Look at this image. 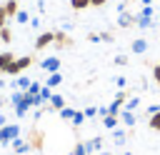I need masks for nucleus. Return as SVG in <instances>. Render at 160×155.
Returning <instances> with one entry per match:
<instances>
[{
  "instance_id": "f257e3e1",
  "label": "nucleus",
  "mask_w": 160,
  "mask_h": 155,
  "mask_svg": "<svg viewBox=\"0 0 160 155\" xmlns=\"http://www.w3.org/2000/svg\"><path fill=\"white\" fill-rule=\"evenodd\" d=\"M10 100H12V105H15V115H18V118H25V115H28V110L32 108V102H30V95H28L25 90H18V92H12V95H10Z\"/></svg>"
},
{
  "instance_id": "f03ea898",
  "label": "nucleus",
  "mask_w": 160,
  "mask_h": 155,
  "mask_svg": "<svg viewBox=\"0 0 160 155\" xmlns=\"http://www.w3.org/2000/svg\"><path fill=\"white\" fill-rule=\"evenodd\" d=\"M32 65V55H22V58H15L8 68H2V75H10V78H18L25 68Z\"/></svg>"
},
{
  "instance_id": "7ed1b4c3",
  "label": "nucleus",
  "mask_w": 160,
  "mask_h": 155,
  "mask_svg": "<svg viewBox=\"0 0 160 155\" xmlns=\"http://www.w3.org/2000/svg\"><path fill=\"white\" fill-rule=\"evenodd\" d=\"M15 138H20V125H2L0 128V145H10Z\"/></svg>"
},
{
  "instance_id": "20e7f679",
  "label": "nucleus",
  "mask_w": 160,
  "mask_h": 155,
  "mask_svg": "<svg viewBox=\"0 0 160 155\" xmlns=\"http://www.w3.org/2000/svg\"><path fill=\"white\" fill-rule=\"evenodd\" d=\"M52 42H55V30H45V32L38 35V40H35V50H45V48L52 45Z\"/></svg>"
},
{
  "instance_id": "39448f33",
  "label": "nucleus",
  "mask_w": 160,
  "mask_h": 155,
  "mask_svg": "<svg viewBox=\"0 0 160 155\" xmlns=\"http://www.w3.org/2000/svg\"><path fill=\"white\" fill-rule=\"evenodd\" d=\"M28 142H30V148H32V150H42L45 135H42L38 128H32V130H30V135H28Z\"/></svg>"
},
{
  "instance_id": "423d86ee",
  "label": "nucleus",
  "mask_w": 160,
  "mask_h": 155,
  "mask_svg": "<svg viewBox=\"0 0 160 155\" xmlns=\"http://www.w3.org/2000/svg\"><path fill=\"white\" fill-rule=\"evenodd\" d=\"M55 48H72L75 42H72V38L65 32V30H55V42H52Z\"/></svg>"
},
{
  "instance_id": "0eeeda50",
  "label": "nucleus",
  "mask_w": 160,
  "mask_h": 155,
  "mask_svg": "<svg viewBox=\"0 0 160 155\" xmlns=\"http://www.w3.org/2000/svg\"><path fill=\"white\" fill-rule=\"evenodd\" d=\"M40 68H42L45 72H58V70H60V58H55V55H52V58H45V60L40 62Z\"/></svg>"
},
{
  "instance_id": "6e6552de",
  "label": "nucleus",
  "mask_w": 160,
  "mask_h": 155,
  "mask_svg": "<svg viewBox=\"0 0 160 155\" xmlns=\"http://www.w3.org/2000/svg\"><path fill=\"white\" fill-rule=\"evenodd\" d=\"M62 108H65V98H62V95H55V92H52V98L48 100V110H58V112H60Z\"/></svg>"
},
{
  "instance_id": "1a4fd4ad",
  "label": "nucleus",
  "mask_w": 160,
  "mask_h": 155,
  "mask_svg": "<svg viewBox=\"0 0 160 155\" xmlns=\"http://www.w3.org/2000/svg\"><path fill=\"white\" fill-rule=\"evenodd\" d=\"M10 148H12V152H18V155H20V152L32 150V148H30V142H28V140H20V138H15V140L10 142Z\"/></svg>"
},
{
  "instance_id": "9d476101",
  "label": "nucleus",
  "mask_w": 160,
  "mask_h": 155,
  "mask_svg": "<svg viewBox=\"0 0 160 155\" xmlns=\"http://www.w3.org/2000/svg\"><path fill=\"white\" fill-rule=\"evenodd\" d=\"M118 25H120V28H132V25H135V15H130L128 10H122L120 18H118Z\"/></svg>"
},
{
  "instance_id": "9b49d317",
  "label": "nucleus",
  "mask_w": 160,
  "mask_h": 155,
  "mask_svg": "<svg viewBox=\"0 0 160 155\" xmlns=\"http://www.w3.org/2000/svg\"><path fill=\"white\" fill-rule=\"evenodd\" d=\"M2 8H5V12H8V20H12V18L18 15V10H20V8H18V0H5Z\"/></svg>"
},
{
  "instance_id": "f8f14e48",
  "label": "nucleus",
  "mask_w": 160,
  "mask_h": 155,
  "mask_svg": "<svg viewBox=\"0 0 160 155\" xmlns=\"http://www.w3.org/2000/svg\"><path fill=\"white\" fill-rule=\"evenodd\" d=\"M130 50H132L135 55H142V52L148 50V40H142V38H138V40H132V45H130Z\"/></svg>"
},
{
  "instance_id": "ddd939ff",
  "label": "nucleus",
  "mask_w": 160,
  "mask_h": 155,
  "mask_svg": "<svg viewBox=\"0 0 160 155\" xmlns=\"http://www.w3.org/2000/svg\"><path fill=\"white\" fill-rule=\"evenodd\" d=\"M118 118H120V122H122V125H128V128H132V125H135V115H132V110H120V115H118Z\"/></svg>"
},
{
  "instance_id": "4468645a",
  "label": "nucleus",
  "mask_w": 160,
  "mask_h": 155,
  "mask_svg": "<svg viewBox=\"0 0 160 155\" xmlns=\"http://www.w3.org/2000/svg\"><path fill=\"white\" fill-rule=\"evenodd\" d=\"M30 82H32V80H30L28 75H18V80H12V82H10V88H22V90H28V88H30Z\"/></svg>"
},
{
  "instance_id": "2eb2a0df",
  "label": "nucleus",
  "mask_w": 160,
  "mask_h": 155,
  "mask_svg": "<svg viewBox=\"0 0 160 155\" xmlns=\"http://www.w3.org/2000/svg\"><path fill=\"white\" fill-rule=\"evenodd\" d=\"M118 125H120V118H118V115H105V118H102V128L115 130Z\"/></svg>"
},
{
  "instance_id": "dca6fc26",
  "label": "nucleus",
  "mask_w": 160,
  "mask_h": 155,
  "mask_svg": "<svg viewBox=\"0 0 160 155\" xmlns=\"http://www.w3.org/2000/svg\"><path fill=\"white\" fill-rule=\"evenodd\" d=\"M135 25H138L140 30H148V28H152V18H145V15H135Z\"/></svg>"
},
{
  "instance_id": "f3484780",
  "label": "nucleus",
  "mask_w": 160,
  "mask_h": 155,
  "mask_svg": "<svg viewBox=\"0 0 160 155\" xmlns=\"http://www.w3.org/2000/svg\"><path fill=\"white\" fill-rule=\"evenodd\" d=\"M12 60H15V55H12L10 50H2V52H0V72H2V68H8Z\"/></svg>"
},
{
  "instance_id": "a211bd4d",
  "label": "nucleus",
  "mask_w": 160,
  "mask_h": 155,
  "mask_svg": "<svg viewBox=\"0 0 160 155\" xmlns=\"http://www.w3.org/2000/svg\"><path fill=\"white\" fill-rule=\"evenodd\" d=\"M60 82H62V75H60V72H50V78H48L45 85H48V88H58Z\"/></svg>"
},
{
  "instance_id": "6ab92c4d",
  "label": "nucleus",
  "mask_w": 160,
  "mask_h": 155,
  "mask_svg": "<svg viewBox=\"0 0 160 155\" xmlns=\"http://www.w3.org/2000/svg\"><path fill=\"white\" fill-rule=\"evenodd\" d=\"M85 148H88V152L100 150V148H102V138H92V140H88V142H85Z\"/></svg>"
},
{
  "instance_id": "aec40b11",
  "label": "nucleus",
  "mask_w": 160,
  "mask_h": 155,
  "mask_svg": "<svg viewBox=\"0 0 160 155\" xmlns=\"http://www.w3.org/2000/svg\"><path fill=\"white\" fill-rule=\"evenodd\" d=\"M70 8L72 10H85V8H90V0H70Z\"/></svg>"
},
{
  "instance_id": "412c9836",
  "label": "nucleus",
  "mask_w": 160,
  "mask_h": 155,
  "mask_svg": "<svg viewBox=\"0 0 160 155\" xmlns=\"http://www.w3.org/2000/svg\"><path fill=\"white\" fill-rule=\"evenodd\" d=\"M75 128H80L82 122H85V112H80V110H75V115H72V120H70Z\"/></svg>"
},
{
  "instance_id": "4be33fe9",
  "label": "nucleus",
  "mask_w": 160,
  "mask_h": 155,
  "mask_svg": "<svg viewBox=\"0 0 160 155\" xmlns=\"http://www.w3.org/2000/svg\"><path fill=\"white\" fill-rule=\"evenodd\" d=\"M148 125H150L152 130H158V132H160V112H155V115H150V120H148Z\"/></svg>"
},
{
  "instance_id": "5701e85b",
  "label": "nucleus",
  "mask_w": 160,
  "mask_h": 155,
  "mask_svg": "<svg viewBox=\"0 0 160 155\" xmlns=\"http://www.w3.org/2000/svg\"><path fill=\"white\" fill-rule=\"evenodd\" d=\"M0 40H2V42H10V40H12V32L8 30V25L0 28Z\"/></svg>"
},
{
  "instance_id": "b1692460",
  "label": "nucleus",
  "mask_w": 160,
  "mask_h": 155,
  "mask_svg": "<svg viewBox=\"0 0 160 155\" xmlns=\"http://www.w3.org/2000/svg\"><path fill=\"white\" fill-rule=\"evenodd\" d=\"M70 155H88V148H85V142H78L75 148H72V152Z\"/></svg>"
},
{
  "instance_id": "393cba45",
  "label": "nucleus",
  "mask_w": 160,
  "mask_h": 155,
  "mask_svg": "<svg viewBox=\"0 0 160 155\" xmlns=\"http://www.w3.org/2000/svg\"><path fill=\"white\" fill-rule=\"evenodd\" d=\"M40 90H42V85H40V82H30V88H28L25 92H30V95H40Z\"/></svg>"
},
{
  "instance_id": "a878e982",
  "label": "nucleus",
  "mask_w": 160,
  "mask_h": 155,
  "mask_svg": "<svg viewBox=\"0 0 160 155\" xmlns=\"http://www.w3.org/2000/svg\"><path fill=\"white\" fill-rule=\"evenodd\" d=\"M138 105H140V100H138V98H130V100L125 102V108H122V110H138Z\"/></svg>"
},
{
  "instance_id": "bb28decb",
  "label": "nucleus",
  "mask_w": 160,
  "mask_h": 155,
  "mask_svg": "<svg viewBox=\"0 0 160 155\" xmlns=\"http://www.w3.org/2000/svg\"><path fill=\"white\" fill-rule=\"evenodd\" d=\"M72 115H75L72 108H62V110H60V118H62V120H72Z\"/></svg>"
},
{
  "instance_id": "cd10ccee",
  "label": "nucleus",
  "mask_w": 160,
  "mask_h": 155,
  "mask_svg": "<svg viewBox=\"0 0 160 155\" xmlns=\"http://www.w3.org/2000/svg\"><path fill=\"white\" fill-rule=\"evenodd\" d=\"M112 140H115L118 145H122V142H125V132H122V130H112Z\"/></svg>"
},
{
  "instance_id": "c85d7f7f",
  "label": "nucleus",
  "mask_w": 160,
  "mask_h": 155,
  "mask_svg": "<svg viewBox=\"0 0 160 155\" xmlns=\"http://www.w3.org/2000/svg\"><path fill=\"white\" fill-rule=\"evenodd\" d=\"M15 20H18V22H30V15H28L25 10H18V15H15Z\"/></svg>"
},
{
  "instance_id": "c756f323",
  "label": "nucleus",
  "mask_w": 160,
  "mask_h": 155,
  "mask_svg": "<svg viewBox=\"0 0 160 155\" xmlns=\"http://www.w3.org/2000/svg\"><path fill=\"white\" fill-rule=\"evenodd\" d=\"M40 98H42V102H48V100L52 98V92H50V88H48V85H42V90H40Z\"/></svg>"
},
{
  "instance_id": "7c9ffc66",
  "label": "nucleus",
  "mask_w": 160,
  "mask_h": 155,
  "mask_svg": "<svg viewBox=\"0 0 160 155\" xmlns=\"http://www.w3.org/2000/svg\"><path fill=\"white\" fill-rule=\"evenodd\" d=\"M8 22H10V20H8V12H5V8L0 5V28H5Z\"/></svg>"
},
{
  "instance_id": "2f4dec72",
  "label": "nucleus",
  "mask_w": 160,
  "mask_h": 155,
  "mask_svg": "<svg viewBox=\"0 0 160 155\" xmlns=\"http://www.w3.org/2000/svg\"><path fill=\"white\" fill-rule=\"evenodd\" d=\"M98 38H100L102 42H112V32H98Z\"/></svg>"
},
{
  "instance_id": "473e14b6",
  "label": "nucleus",
  "mask_w": 160,
  "mask_h": 155,
  "mask_svg": "<svg viewBox=\"0 0 160 155\" xmlns=\"http://www.w3.org/2000/svg\"><path fill=\"white\" fill-rule=\"evenodd\" d=\"M115 65H128V55H115Z\"/></svg>"
},
{
  "instance_id": "72a5a7b5",
  "label": "nucleus",
  "mask_w": 160,
  "mask_h": 155,
  "mask_svg": "<svg viewBox=\"0 0 160 155\" xmlns=\"http://www.w3.org/2000/svg\"><path fill=\"white\" fill-rule=\"evenodd\" d=\"M82 112H85V118H95L98 115V108H85Z\"/></svg>"
},
{
  "instance_id": "f704fd0d",
  "label": "nucleus",
  "mask_w": 160,
  "mask_h": 155,
  "mask_svg": "<svg viewBox=\"0 0 160 155\" xmlns=\"http://www.w3.org/2000/svg\"><path fill=\"white\" fill-rule=\"evenodd\" d=\"M152 75H155V82L160 85V62H158V65H152Z\"/></svg>"
},
{
  "instance_id": "c9c22d12",
  "label": "nucleus",
  "mask_w": 160,
  "mask_h": 155,
  "mask_svg": "<svg viewBox=\"0 0 160 155\" xmlns=\"http://www.w3.org/2000/svg\"><path fill=\"white\" fill-rule=\"evenodd\" d=\"M108 0H90V8H102Z\"/></svg>"
},
{
  "instance_id": "e433bc0d",
  "label": "nucleus",
  "mask_w": 160,
  "mask_h": 155,
  "mask_svg": "<svg viewBox=\"0 0 160 155\" xmlns=\"http://www.w3.org/2000/svg\"><path fill=\"white\" fill-rule=\"evenodd\" d=\"M155 112H160V105H150L148 108V115H155Z\"/></svg>"
},
{
  "instance_id": "4c0bfd02",
  "label": "nucleus",
  "mask_w": 160,
  "mask_h": 155,
  "mask_svg": "<svg viewBox=\"0 0 160 155\" xmlns=\"http://www.w3.org/2000/svg\"><path fill=\"white\" fill-rule=\"evenodd\" d=\"M2 125H8V118H5L2 112H0V128H2Z\"/></svg>"
},
{
  "instance_id": "58836bf2",
  "label": "nucleus",
  "mask_w": 160,
  "mask_h": 155,
  "mask_svg": "<svg viewBox=\"0 0 160 155\" xmlns=\"http://www.w3.org/2000/svg\"><path fill=\"white\" fill-rule=\"evenodd\" d=\"M140 5H152V0H140Z\"/></svg>"
},
{
  "instance_id": "ea45409f",
  "label": "nucleus",
  "mask_w": 160,
  "mask_h": 155,
  "mask_svg": "<svg viewBox=\"0 0 160 155\" xmlns=\"http://www.w3.org/2000/svg\"><path fill=\"white\" fill-rule=\"evenodd\" d=\"M98 155H110V152H108V150H100V152H98Z\"/></svg>"
},
{
  "instance_id": "a19ab883",
  "label": "nucleus",
  "mask_w": 160,
  "mask_h": 155,
  "mask_svg": "<svg viewBox=\"0 0 160 155\" xmlns=\"http://www.w3.org/2000/svg\"><path fill=\"white\" fill-rule=\"evenodd\" d=\"M0 88H5V82H2V78H0Z\"/></svg>"
},
{
  "instance_id": "79ce46f5",
  "label": "nucleus",
  "mask_w": 160,
  "mask_h": 155,
  "mask_svg": "<svg viewBox=\"0 0 160 155\" xmlns=\"http://www.w3.org/2000/svg\"><path fill=\"white\" fill-rule=\"evenodd\" d=\"M2 102H5V100H2V98H0V108H2Z\"/></svg>"
}]
</instances>
